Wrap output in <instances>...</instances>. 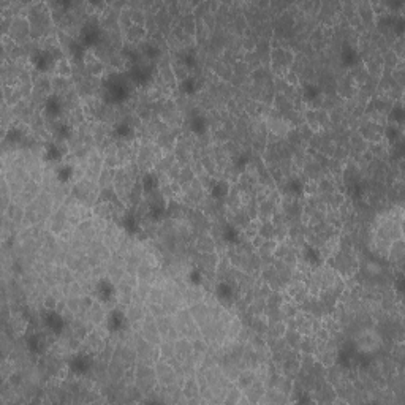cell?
Listing matches in <instances>:
<instances>
[{"instance_id": "cell-11", "label": "cell", "mask_w": 405, "mask_h": 405, "mask_svg": "<svg viewBox=\"0 0 405 405\" xmlns=\"http://www.w3.org/2000/svg\"><path fill=\"white\" fill-rule=\"evenodd\" d=\"M182 394L187 399H193L199 396V383L196 380V377H189L185 379L184 385H182Z\"/></svg>"}, {"instance_id": "cell-19", "label": "cell", "mask_w": 405, "mask_h": 405, "mask_svg": "<svg viewBox=\"0 0 405 405\" xmlns=\"http://www.w3.org/2000/svg\"><path fill=\"white\" fill-rule=\"evenodd\" d=\"M192 346H193V353L202 355V356H205L208 353V350H209V343L202 337H198V339L192 340Z\"/></svg>"}, {"instance_id": "cell-15", "label": "cell", "mask_w": 405, "mask_h": 405, "mask_svg": "<svg viewBox=\"0 0 405 405\" xmlns=\"http://www.w3.org/2000/svg\"><path fill=\"white\" fill-rule=\"evenodd\" d=\"M125 268L124 266H119V265H114V263H109L108 265V272H106V277L109 280H112L114 283H119L122 282L124 276H125Z\"/></svg>"}, {"instance_id": "cell-3", "label": "cell", "mask_w": 405, "mask_h": 405, "mask_svg": "<svg viewBox=\"0 0 405 405\" xmlns=\"http://www.w3.org/2000/svg\"><path fill=\"white\" fill-rule=\"evenodd\" d=\"M190 309V313H192V318H193V322L199 326L202 325H206L209 323L211 320H214V318L211 316V310H209V306L205 302V301H199L196 304H193V306L189 307Z\"/></svg>"}, {"instance_id": "cell-8", "label": "cell", "mask_w": 405, "mask_h": 405, "mask_svg": "<svg viewBox=\"0 0 405 405\" xmlns=\"http://www.w3.org/2000/svg\"><path fill=\"white\" fill-rule=\"evenodd\" d=\"M256 380H258V377H256L255 369H242V370L239 372V375H238V379H236L235 385H236L239 389H242V391H244L245 388H249L250 385H253Z\"/></svg>"}, {"instance_id": "cell-14", "label": "cell", "mask_w": 405, "mask_h": 405, "mask_svg": "<svg viewBox=\"0 0 405 405\" xmlns=\"http://www.w3.org/2000/svg\"><path fill=\"white\" fill-rule=\"evenodd\" d=\"M285 331H286V323L283 320H279V322H272L268 325L266 334H268V337L279 339V337H283Z\"/></svg>"}, {"instance_id": "cell-20", "label": "cell", "mask_w": 405, "mask_h": 405, "mask_svg": "<svg viewBox=\"0 0 405 405\" xmlns=\"http://www.w3.org/2000/svg\"><path fill=\"white\" fill-rule=\"evenodd\" d=\"M163 296H165V290H163V288H160L158 285H152L148 302H158V304H162Z\"/></svg>"}, {"instance_id": "cell-6", "label": "cell", "mask_w": 405, "mask_h": 405, "mask_svg": "<svg viewBox=\"0 0 405 405\" xmlns=\"http://www.w3.org/2000/svg\"><path fill=\"white\" fill-rule=\"evenodd\" d=\"M242 393H244L245 397H247L249 402H259V400H262V397L265 396V393H266V385L262 380H256L253 385H250L249 388H245Z\"/></svg>"}, {"instance_id": "cell-9", "label": "cell", "mask_w": 405, "mask_h": 405, "mask_svg": "<svg viewBox=\"0 0 405 405\" xmlns=\"http://www.w3.org/2000/svg\"><path fill=\"white\" fill-rule=\"evenodd\" d=\"M176 355L181 361L187 359V358H190L193 355V346H192V340L190 339H187V337H179L176 342Z\"/></svg>"}, {"instance_id": "cell-1", "label": "cell", "mask_w": 405, "mask_h": 405, "mask_svg": "<svg viewBox=\"0 0 405 405\" xmlns=\"http://www.w3.org/2000/svg\"><path fill=\"white\" fill-rule=\"evenodd\" d=\"M353 342L356 345V349L364 353V355H375L383 345V337L380 334V331H377L373 326L369 328H361L355 332Z\"/></svg>"}, {"instance_id": "cell-17", "label": "cell", "mask_w": 405, "mask_h": 405, "mask_svg": "<svg viewBox=\"0 0 405 405\" xmlns=\"http://www.w3.org/2000/svg\"><path fill=\"white\" fill-rule=\"evenodd\" d=\"M114 171L115 169H109V168H103L98 176V187L100 189H105V187H111L114 184Z\"/></svg>"}, {"instance_id": "cell-10", "label": "cell", "mask_w": 405, "mask_h": 405, "mask_svg": "<svg viewBox=\"0 0 405 405\" xmlns=\"http://www.w3.org/2000/svg\"><path fill=\"white\" fill-rule=\"evenodd\" d=\"M195 249L198 253H214L215 241L211 238V235H199L198 241L195 242Z\"/></svg>"}, {"instance_id": "cell-21", "label": "cell", "mask_w": 405, "mask_h": 405, "mask_svg": "<svg viewBox=\"0 0 405 405\" xmlns=\"http://www.w3.org/2000/svg\"><path fill=\"white\" fill-rule=\"evenodd\" d=\"M146 304H148V312L152 313L154 316L166 315V312L163 309V304H158V302H146Z\"/></svg>"}, {"instance_id": "cell-18", "label": "cell", "mask_w": 405, "mask_h": 405, "mask_svg": "<svg viewBox=\"0 0 405 405\" xmlns=\"http://www.w3.org/2000/svg\"><path fill=\"white\" fill-rule=\"evenodd\" d=\"M274 233H276V226H274V223L271 220L262 222V225H259V231H258L259 236L265 238V239H274Z\"/></svg>"}, {"instance_id": "cell-2", "label": "cell", "mask_w": 405, "mask_h": 405, "mask_svg": "<svg viewBox=\"0 0 405 405\" xmlns=\"http://www.w3.org/2000/svg\"><path fill=\"white\" fill-rule=\"evenodd\" d=\"M154 369H155V373H157V380L160 385H172L176 383V379H178V372L175 369L169 361H165V359H158L157 363L154 364Z\"/></svg>"}, {"instance_id": "cell-4", "label": "cell", "mask_w": 405, "mask_h": 405, "mask_svg": "<svg viewBox=\"0 0 405 405\" xmlns=\"http://www.w3.org/2000/svg\"><path fill=\"white\" fill-rule=\"evenodd\" d=\"M148 310L144 309L142 304L139 302H132V304H128V306L125 307V318H127V322L130 325H141V322L144 320V316H146Z\"/></svg>"}, {"instance_id": "cell-5", "label": "cell", "mask_w": 405, "mask_h": 405, "mask_svg": "<svg viewBox=\"0 0 405 405\" xmlns=\"http://www.w3.org/2000/svg\"><path fill=\"white\" fill-rule=\"evenodd\" d=\"M105 318H106V310L103 307V304L94 301L91 309L88 310V322L95 328V326H101V323L105 322Z\"/></svg>"}, {"instance_id": "cell-16", "label": "cell", "mask_w": 405, "mask_h": 405, "mask_svg": "<svg viewBox=\"0 0 405 405\" xmlns=\"http://www.w3.org/2000/svg\"><path fill=\"white\" fill-rule=\"evenodd\" d=\"M283 339L286 340V343L292 346V349H298V345L302 339V334L296 329V328H286Z\"/></svg>"}, {"instance_id": "cell-13", "label": "cell", "mask_w": 405, "mask_h": 405, "mask_svg": "<svg viewBox=\"0 0 405 405\" xmlns=\"http://www.w3.org/2000/svg\"><path fill=\"white\" fill-rule=\"evenodd\" d=\"M158 349H160L162 359H165V361H172L175 358H178V355H176V343L175 342L163 339L162 343L158 345Z\"/></svg>"}, {"instance_id": "cell-12", "label": "cell", "mask_w": 405, "mask_h": 405, "mask_svg": "<svg viewBox=\"0 0 405 405\" xmlns=\"http://www.w3.org/2000/svg\"><path fill=\"white\" fill-rule=\"evenodd\" d=\"M171 67H172V73H175V78L176 81H185L187 78L190 76V70L189 67H187L184 64L182 59H175V61H171Z\"/></svg>"}, {"instance_id": "cell-7", "label": "cell", "mask_w": 405, "mask_h": 405, "mask_svg": "<svg viewBox=\"0 0 405 405\" xmlns=\"http://www.w3.org/2000/svg\"><path fill=\"white\" fill-rule=\"evenodd\" d=\"M205 299V290H202V286L198 288V286H187V288H182V301L187 304V306H193V304L199 302Z\"/></svg>"}]
</instances>
